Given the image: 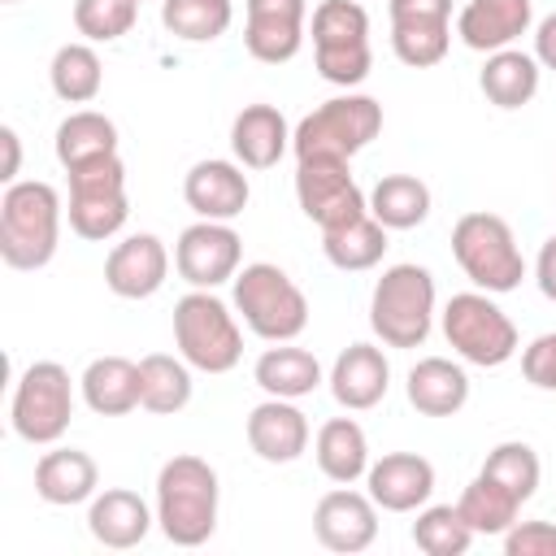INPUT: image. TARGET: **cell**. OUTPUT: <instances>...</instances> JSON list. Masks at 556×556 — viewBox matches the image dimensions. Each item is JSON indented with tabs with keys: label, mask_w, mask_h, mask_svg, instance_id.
<instances>
[{
	"label": "cell",
	"mask_w": 556,
	"mask_h": 556,
	"mask_svg": "<svg viewBox=\"0 0 556 556\" xmlns=\"http://www.w3.org/2000/svg\"><path fill=\"white\" fill-rule=\"evenodd\" d=\"M78 391H83V404L96 417H126V413L139 408V395H143L139 365L126 361V356H96L83 369Z\"/></svg>",
	"instance_id": "cell-24"
},
{
	"label": "cell",
	"mask_w": 556,
	"mask_h": 556,
	"mask_svg": "<svg viewBox=\"0 0 556 556\" xmlns=\"http://www.w3.org/2000/svg\"><path fill=\"white\" fill-rule=\"evenodd\" d=\"M478 534L469 530V521L460 517L456 504H421L417 521H413V543L426 556H465L469 543Z\"/></svg>",
	"instance_id": "cell-35"
},
{
	"label": "cell",
	"mask_w": 556,
	"mask_h": 556,
	"mask_svg": "<svg viewBox=\"0 0 556 556\" xmlns=\"http://www.w3.org/2000/svg\"><path fill=\"white\" fill-rule=\"evenodd\" d=\"M52 148L65 169H78L100 156H117V126H113V117H104L96 109H78L56 126Z\"/></svg>",
	"instance_id": "cell-28"
},
{
	"label": "cell",
	"mask_w": 556,
	"mask_h": 556,
	"mask_svg": "<svg viewBox=\"0 0 556 556\" xmlns=\"http://www.w3.org/2000/svg\"><path fill=\"white\" fill-rule=\"evenodd\" d=\"M61 243V195L43 178L9 182L0 195V261L9 269H43Z\"/></svg>",
	"instance_id": "cell-2"
},
{
	"label": "cell",
	"mask_w": 556,
	"mask_h": 556,
	"mask_svg": "<svg viewBox=\"0 0 556 556\" xmlns=\"http://www.w3.org/2000/svg\"><path fill=\"white\" fill-rule=\"evenodd\" d=\"M230 0H161V26L182 43H213L230 30Z\"/></svg>",
	"instance_id": "cell-34"
},
{
	"label": "cell",
	"mask_w": 556,
	"mask_h": 556,
	"mask_svg": "<svg viewBox=\"0 0 556 556\" xmlns=\"http://www.w3.org/2000/svg\"><path fill=\"white\" fill-rule=\"evenodd\" d=\"M534 26V0H469L456 13V35L473 52L513 48Z\"/></svg>",
	"instance_id": "cell-20"
},
{
	"label": "cell",
	"mask_w": 556,
	"mask_h": 556,
	"mask_svg": "<svg viewBox=\"0 0 556 556\" xmlns=\"http://www.w3.org/2000/svg\"><path fill=\"white\" fill-rule=\"evenodd\" d=\"M369 326L387 348H421L434 326V274L426 265H387L369 295Z\"/></svg>",
	"instance_id": "cell-3"
},
{
	"label": "cell",
	"mask_w": 556,
	"mask_h": 556,
	"mask_svg": "<svg viewBox=\"0 0 556 556\" xmlns=\"http://www.w3.org/2000/svg\"><path fill=\"white\" fill-rule=\"evenodd\" d=\"M65 174H70V230L91 243L113 239L130 217L122 156H100Z\"/></svg>",
	"instance_id": "cell-10"
},
{
	"label": "cell",
	"mask_w": 556,
	"mask_h": 556,
	"mask_svg": "<svg viewBox=\"0 0 556 556\" xmlns=\"http://www.w3.org/2000/svg\"><path fill=\"white\" fill-rule=\"evenodd\" d=\"M217 469L204 456H169L156 473V526L174 547H200L217 530Z\"/></svg>",
	"instance_id": "cell-1"
},
{
	"label": "cell",
	"mask_w": 556,
	"mask_h": 556,
	"mask_svg": "<svg viewBox=\"0 0 556 556\" xmlns=\"http://www.w3.org/2000/svg\"><path fill=\"white\" fill-rule=\"evenodd\" d=\"M174 343L178 356L200 374H230L243 356V330L230 304L200 287L174 304Z\"/></svg>",
	"instance_id": "cell-7"
},
{
	"label": "cell",
	"mask_w": 556,
	"mask_h": 556,
	"mask_svg": "<svg viewBox=\"0 0 556 556\" xmlns=\"http://www.w3.org/2000/svg\"><path fill=\"white\" fill-rule=\"evenodd\" d=\"M313 534L321 547L356 556L378 539V504L369 500V491H352V486H334L317 500L313 508Z\"/></svg>",
	"instance_id": "cell-13"
},
{
	"label": "cell",
	"mask_w": 556,
	"mask_h": 556,
	"mask_svg": "<svg viewBox=\"0 0 556 556\" xmlns=\"http://www.w3.org/2000/svg\"><path fill=\"white\" fill-rule=\"evenodd\" d=\"M248 447L269 465H291L308 452V417L295 400L269 395L248 413Z\"/></svg>",
	"instance_id": "cell-18"
},
{
	"label": "cell",
	"mask_w": 556,
	"mask_h": 556,
	"mask_svg": "<svg viewBox=\"0 0 556 556\" xmlns=\"http://www.w3.org/2000/svg\"><path fill=\"white\" fill-rule=\"evenodd\" d=\"M391 22H452V0H387Z\"/></svg>",
	"instance_id": "cell-44"
},
{
	"label": "cell",
	"mask_w": 556,
	"mask_h": 556,
	"mask_svg": "<svg viewBox=\"0 0 556 556\" xmlns=\"http://www.w3.org/2000/svg\"><path fill=\"white\" fill-rule=\"evenodd\" d=\"M534 282L547 300H556V235L539 248V261H534Z\"/></svg>",
	"instance_id": "cell-46"
},
{
	"label": "cell",
	"mask_w": 556,
	"mask_h": 556,
	"mask_svg": "<svg viewBox=\"0 0 556 556\" xmlns=\"http://www.w3.org/2000/svg\"><path fill=\"white\" fill-rule=\"evenodd\" d=\"M295 200H300V213L321 230L348 226L369 213V195L356 187L348 161H326V156L295 165Z\"/></svg>",
	"instance_id": "cell-11"
},
{
	"label": "cell",
	"mask_w": 556,
	"mask_h": 556,
	"mask_svg": "<svg viewBox=\"0 0 556 556\" xmlns=\"http://www.w3.org/2000/svg\"><path fill=\"white\" fill-rule=\"evenodd\" d=\"M135 4H143V0H135Z\"/></svg>",
	"instance_id": "cell-50"
},
{
	"label": "cell",
	"mask_w": 556,
	"mask_h": 556,
	"mask_svg": "<svg viewBox=\"0 0 556 556\" xmlns=\"http://www.w3.org/2000/svg\"><path fill=\"white\" fill-rule=\"evenodd\" d=\"M4 4H17V0H4Z\"/></svg>",
	"instance_id": "cell-49"
},
{
	"label": "cell",
	"mask_w": 556,
	"mask_h": 556,
	"mask_svg": "<svg viewBox=\"0 0 556 556\" xmlns=\"http://www.w3.org/2000/svg\"><path fill=\"white\" fill-rule=\"evenodd\" d=\"M508 556H556V526L552 521H517L504 534Z\"/></svg>",
	"instance_id": "cell-43"
},
{
	"label": "cell",
	"mask_w": 556,
	"mask_h": 556,
	"mask_svg": "<svg viewBox=\"0 0 556 556\" xmlns=\"http://www.w3.org/2000/svg\"><path fill=\"white\" fill-rule=\"evenodd\" d=\"M235 313L265 343H291L308 326V300L287 269L252 261L235 274Z\"/></svg>",
	"instance_id": "cell-6"
},
{
	"label": "cell",
	"mask_w": 556,
	"mask_h": 556,
	"mask_svg": "<svg viewBox=\"0 0 556 556\" xmlns=\"http://www.w3.org/2000/svg\"><path fill=\"white\" fill-rule=\"evenodd\" d=\"M169 278V252L156 235H126L104 256V287L122 300H148Z\"/></svg>",
	"instance_id": "cell-15"
},
{
	"label": "cell",
	"mask_w": 556,
	"mask_h": 556,
	"mask_svg": "<svg viewBox=\"0 0 556 556\" xmlns=\"http://www.w3.org/2000/svg\"><path fill=\"white\" fill-rule=\"evenodd\" d=\"M182 200L195 217L204 222H235L248 200H252V187H248V174L239 161H222V156H208V161H195L182 178Z\"/></svg>",
	"instance_id": "cell-14"
},
{
	"label": "cell",
	"mask_w": 556,
	"mask_h": 556,
	"mask_svg": "<svg viewBox=\"0 0 556 556\" xmlns=\"http://www.w3.org/2000/svg\"><path fill=\"white\" fill-rule=\"evenodd\" d=\"M48 83L56 91V100L65 104H87L100 96L104 87V65L96 56L91 43H61L52 52V65H48Z\"/></svg>",
	"instance_id": "cell-32"
},
{
	"label": "cell",
	"mask_w": 556,
	"mask_h": 556,
	"mask_svg": "<svg viewBox=\"0 0 556 556\" xmlns=\"http://www.w3.org/2000/svg\"><path fill=\"white\" fill-rule=\"evenodd\" d=\"M313 456H317V469L330 478V482H343L352 486L356 478H365L369 469V439L361 430V421L352 417H330L317 439H313Z\"/></svg>",
	"instance_id": "cell-27"
},
{
	"label": "cell",
	"mask_w": 556,
	"mask_h": 556,
	"mask_svg": "<svg viewBox=\"0 0 556 556\" xmlns=\"http://www.w3.org/2000/svg\"><path fill=\"white\" fill-rule=\"evenodd\" d=\"M452 256H456L460 274L478 291H491V295L517 291L521 278H526V256L517 248L513 226L500 213H486V208L456 217V226H452Z\"/></svg>",
	"instance_id": "cell-4"
},
{
	"label": "cell",
	"mask_w": 556,
	"mask_h": 556,
	"mask_svg": "<svg viewBox=\"0 0 556 556\" xmlns=\"http://www.w3.org/2000/svg\"><path fill=\"white\" fill-rule=\"evenodd\" d=\"M135 17H139L135 0H74V26L91 43H113L130 35Z\"/></svg>",
	"instance_id": "cell-40"
},
{
	"label": "cell",
	"mask_w": 556,
	"mask_h": 556,
	"mask_svg": "<svg viewBox=\"0 0 556 556\" xmlns=\"http://www.w3.org/2000/svg\"><path fill=\"white\" fill-rule=\"evenodd\" d=\"M382 130V104L374 96H334L326 104H317L308 117H300V126L291 130V152L295 161H352L365 143H374Z\"/></svg>",
	"instance_id": "cell-5"
},
{
	"label": "cell",
	"mask_w": 556,
	"mask_h": 556,
	"mask_svg": "<svg viewBox=\"0 0 556 556\" xmlns=\"http://www.w3.org/2000/svg\"><path fill=\"white\" fill-rule=\"evenodd\" d=\"M478 473H486V478H495L504 491H513L521 504L539 491V478H543V465H539V452L530 447V443H521V439H508V443H495L491 452H486V460H482V469Z\"/></svg>",
	"instance_id": "cell-36"
},
{
	"label": "cell",
	"mask_w": 556,
	"mask_h": 556,
	"mask_svg": "<svg viewBox=\"0 0 556 556\" xmlns=\"http://www.w3.org/2000/svg\"><path fill=\"white\" fill-rule=\"evenodd\" d=\"M243 261V239L230 222H191L174 243V269L187 287L217 291L222 282H235Z\"/></svg>",
	"instance_id": "cell-12"
},
{
	"label": "cell",
	"mask_w": 556,
	"mask_h": 556,
	"mask_svg": "<svg viewBox=\"0 0 556 556\" xmlns=\"http://www.w3.org/2000/svg\"><path fill=\"white\" fill-rule=\"evenodd\" d=\"M313 61H317V74L334 87H356L369 78V65H374V52L369 43H348V48H313Z\"/></svg>",
	"instance_id": "cell-41"
},
{
	"label": "cell",
	"mask_w": 556,
	"mask_h": 556,
	"mask_svg": "<svg viewBox=\"0 0 556 556\" xmlns=\"http://www.w3.org/2000/svg\"><path fill=\"white\" fill-rule=\"evenodd\" d=\"M369 217L387 230H413L430 217V187L417 174H382L369 191Z\"/></svg>",
	"instance_id": "cell-29"
},
{
	"label": "cell",
	"mask_w": 556,
	"mask_h": 556,
	"mask_svg": "<svg viewBox=\"0 0 556 556\" xmlns=\"http://www.w3.org/2000/svg\"><path fill=\"white\" fill-rule=\"evenodd\" d=\"M456 508H460V517L469 521V530H473V534H500V539H504V534L517 526L521 500H517L513 491H504L495 478L478 473V478L460 491Z\"/></svg>",
	"instance_id": "cell-33"
},
{
	"label": "cell",
	"mask_w": 556,
	"mask_h": 556,
	"mask_svg": "<svg viewBox=\"0 0 556 556\" xmlns=\"http://www.w3.org/2000/svg\"><path fill=\"white\" fill-rule=\"evenodd\" d=\"M321 252L334 269L343 274H361V269H374L382 256H387V226L378 217H356L348 226H334V230H321Z\"/></svg>",
	"instance_id": "cell-30"
},
{
	"label": "cell",
	"mask_w": 556,
	"mask_h": 556,
	"mask_svg": "<svg viewBox=\"0 0 556 556\" xmlns=\"http://www.w3.org/2000/svg\"><path fill=\"white\" fill-rule=\"evenodd\" d=\"M152 526H156V508H148V500H143L139 491L109 486V491L91 495L87 530H91V539H96L100 547H113V552L139 547Z\"/></svg>",
	"instance_id": "cell-19"
},
{
	"label": "cell",
	"mask_w": 556,
	"mask_h": 556,
	"mask_svg": "<svg viewBox=\"0 0 556 556\" xmlns=\"http://www.w3.org/2000/svg\"><path fill=\"white\" fill-rule=\"evenodd\" d=\"M252 382H256L265 395L300 400V395H313V391L321 387V361H317L308 348L274 343V348H265V352L256 356Z\"/></svg>",
	"instance_id": "cell-25"
},
{
	"label": "cell",
	"mask_w": 556,
	"mask_h": 556,
	"mask_svg": "<svg viewBox=\"0 0 556 556\" xmlns=\"http://www.w3.org/2000/svg\"><path fill=\"white\" fill-rule=\"evenodd\" d=\"M369 43V13L361 0H321L313 9V48Z\"/></svg>",
	"instance_id": "cell-39"
},
{
	"label": "cell",
	"mask_w": 556,
	"mask_h": 556,
	"mask_svg": "<svg viewBox=\"0 0 556 556\" xmlns=\"http://www.w3.org/2000/svg\"><path fill=\"white\" fill-rule=\"evenodd\" d=\"M404 395L426 417H456L469 404V374L447 356H421L404 378Z\"/></svg>",
	"instance_id": "cell-22"
},
{
	"label": "cell",
	"mask_w": 556,
	"mask_h": 556,
	"mask_svg": "<svg viewBox=\"0 0 556 556\" xmlns=\"http://www.w3.org/2000/svg\"><path fill=\"white\" fill-rule=\"evenodd\" d=\"M0 143H4V169H0V178L4 182H17V165H22V139H17V130L13 126H0Z\"/></svg>",
	"instance_id": "cell-48"
},
{
	"label": "cell",
	"mask_w": 556,
	"mask_h": 556,
	"mask_svg": "<svg viewBox=\"0 0 556 556\" xmlns=\"http://www.w3.org/2000/svg\"><path fill=\"white\" fill-rule=\"evenodd\" d=\"M365 491L387 513H417L434 495V465L417 452H387L382 460H369Z\"/></svg>",
	"instance_id": "cell-16"
},
{
	"label": "cell",
	"mask_w": 556,
	"mask_h": 556,
	"mask_svg": "<svg viewBox=\"0 0 556 556\" xmlns=\"http://www.w3.org/2000/svg\"><path fill=\"white\" fill-rule=\"evenodd\" d=\"M139 382H143V395H139V408L156 413V417H169V413H182L191 404V365L182 356H169V352H152L139 361Z\"/></svg>",
	"instance_id": "cell-31"
},
{
	"label": "cell",
	"mask_w": 556,
	"mask_h": 556,
	"mask_svg": "<svg viewBox=\"0 0 556 556\" xmlns=\"http://www.w3.org/2000/svg\"><path fill=\"white\" fill-rule=\"evenodd\" d=\"M443 339L465 365H478V369H495L513 361L521 348L513 317L491 300V291H478V287L443 304Z\"/></svg>",
	"instance_id": "cell-8"
},
{
	"label": "cell",
	"mask_w": 556,
	"mask_h": 556,
	"mask_svg": "<svg viewBox=\"0 0 556 556\" xmlns=\"http://www.w3.org/2000/svg\"><path fill=\"white\" fill-rule=\"evenodd\" d=\"M252 17H308V0H248Z\"/></svg>",
	"instance_id": "cell-45"
},
{
	"label": "cell",
	"mask_w": 556,
	"mask_h": 556,
	"mask_svg": "<svg viewBox=\"0 0 556 556\" xmlns=\"http://www.w3.org/2000/svg\"><path fill=\"white\" fill-rule=\"evenodd\" d=\"M539 74H543V65L534 61V52L500 48V52H486V65L478 74V87H482V96L495 109H521V104L534 100Z\"/></svg>",
	"instance_id": "cell-26"
},
{
	"label": "cell",
	"mask_w": 556,
	"mask_h": 556,
	"mask_svg": "<svg viewBox=\"0 0 556 556\" xmlns=\"http://www.w3.org/2000/svg\"><path fill=\"white\" fill-rule=\"evenodd\" d=\"M330 395L339 408L348 413H365L374 404H382L387 387H391V361L382 356V348L374 343H348L334 365H330Z\"/></svg>",
	"instance_id": "cell-17"
},
{
	"label": "cell",
	"mask_w": 556,
	"mask_h": 556,
	"mask_svg": "<svg viewBox=\"0 0 556 556\" xmlns=\"http://www.w3.org/2000/svg\"><path fill=\"white\" fill-rule=\"evenodd\" d=\"M230 148L243 169H269L291 148V126L274 104H243L230 122Z\"/></svg>",
	"instance_id": "cell-21"
},
{
	"label": "cell",
	"mask_w": 556,
	"mask_h": 556,
	"mask_svg": "<svg viewBox=\"0 0 556 556\" xmlns=\"http://www.w3.org/2000/svg\"><path fill=\"white\" fill-rule=\"evenodd\" d=\"M100 486V469L83 447H52L35 465V495L52 508L87 504Z\"/></svg>",
	"instance_id": "cell-23"
},
{
	"label": "cell",
	"mask_w": 556,
	"mask_h": 556,
	"mask_svg": "<svg viewBox=\"0 0 556 556\" xmlns=\"http://www.w3.org/2000/svg\"><path fill=\"white\" fill-rule=\"evenodd\" d=\"M521 374L539 391H556V330H547L530 348H521Z\"/></svg>",
	"instance_id": "cell-42"
},
{
	"label": "cell",
	"mask_w": 556,
	"mask_h": 556,
	"mask_svg": "<svg viewBox=\"0 0 556 556\" xmlns=\"http://www.w3.org/2000/svg\"><path fill=\"white\" fill-rule=\"evenodd\" d=\"M9 421H13V434L22 443H35V447L56 443L70 430V421H74L70 369L56 365V361L26 365L17 387H13V400H9Z\"/></svg>",
	"instance_id": "cell-9"
},
{
	"label": "cell",
	"mask_w": 556,
	"mask_h": 556,
	"mask_svg": "<svg viewBox=\"0 0 556 556\" xmlns=\"http://www.w3.org/2000/svg\"><path fill=\"white\" fill-rule=\"evenodd\" d=\"M534 61L543 70H556V13H547L539 26H534Z\"/></svg>",
	"instance_id": "cell-47"
},
{
	"label": "cell",
	"mask_w": 556,
	"mask_h": 556,
	"mask_svg": "<svg viewBox=\"0 0 556 556\" xmlns=\"http://www.w3.org/2000/svg\"><path fill=\"white\" fill-rule=\"evenodd\" d=\"M452 48V22H391V52L408 70H430Z\"/></svg>",
	"instance_id": "cell-38"
},
{
	"label": "cell",
	"mask_w": 556,
	"mask_h": 556,
	"mask_svg": "<svg viewBox=\"0 0 556 556\" xmlns=\"http://www.w3.org/2000/svg\"><path fill=\"white\" fill-rule=\"evenodd\" d=\"M243 48L248 56L265 65H282L304 48V22L300 17H252L243 22Z\"/></svg>",
	"instance_id": "cell-37"
}]
</instances>
